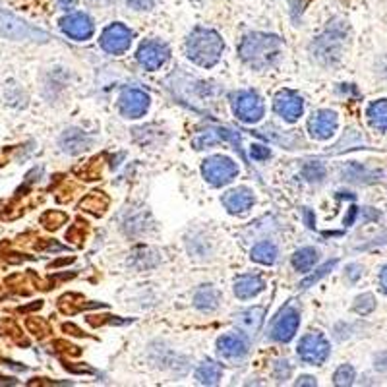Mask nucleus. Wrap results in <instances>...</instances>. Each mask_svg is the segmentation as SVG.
I'll list each match as a JSON object with an SVG mask.
<instances>
[{
  "label": "nucleus",
  "instance_id": "obj_28",
  "mask_svg": "<svg viewBox=\"0 0 387 387\" xmlns=\"http://www.w3.org/2000/svg\"><path fill=\"white\" fill-rule=\"evenodd\" d=\"M318 261V252L314 248H301L294 252L293 267L301 273H308L312 267Z\"/></svg>",
  "mask_w": 387,
  "mask_h": 387
},
{
  "label": "nucleus",
  "instance_id": "obj_7",
  "mask_svg": "<svg viewBox=\"0 0 387 387\" xmlns=\"http://www.w3.org/2000/svg\"><path fill=\"white\" fill-rule=\"evenodd\" d=\"M0 33L6 35L10 39H16V41H24V39H29V41H47L49 35L35 29L26 22L17 20L14 16H8V14H0Z\"/></svg>",
  "mask_w": 387,
  "mask_h": 387
},
{
  "label": "nucleus",
  "instance_id": "obj_1",
  "mask_svg": "<svg viewBox=\"0 0 387 387\" xmlns=\"http://www.w3.org/2000/svg\"><path fill=\"white\" fill-rule=\"evenodd\" d=\"M281 52H283L281 37L269 33H248L238 47L242 61L258 70L277 64V61L281 59Z\"/></svg>",
  "mask_w": 387,
  "mask_h": 387
},
{
  "label": "nucleus",
  "instance_id": "obj_37",
  "mask_svg": "<svg viewBox=\"0 0 387 387\" xmlns=\"http://www.w3.org/2000/svg\"><path fill=\"white\" fill-rule=\"evenodd\" d=\"M126 4L136 10H149L153 8L155 0H126Z\"/></svg>",
  "mask_w": 387,
  "mask_h": 387
},
{
  "label": "nucleus",
  "instance_id": "obj_21",
  "mask_svg": "<svg viewBox=\"0 0 387 387\" xmlns=\"http://www.w3.org/2000/svg\"><path fill=\"white\" fill-rule=\"evenodd\" d=\"M223 376V366L213 361H206L196 368V379L202 386H217Z\"/></svg>",
  "mask_w": 387,
  "mask_h": 387
},
{
  "label": "nucleus",
  "instance_id": "obj_26",
  "mask_svg": "<svg viewBox=\"0 0 387 387\" xmlns=\"http://www.w3.org/2000/svg\"><path fill=\"white\" fill-rule=\"evenodd\" d=\"M277 246L273 242H258L254 248H252V259L258 261V264H264V266H273L277 261Z\"/></svg>",
  "mask_w": 387,
  "mask_h": 387
},
{
  "label": "nucleus",
  "instance_id": "obj_31",
  "mask_svg": "<svg viewBox=\"0 0 387 387\" xmlns=\"http://www.w3.org/2000/svg\"><path fill=\"white\" fill-rule=\"evenodd\" d=\"M333 384L339 387H349L354 384V368L349 366V364H343L339 366L337 372L333 374Z\"/></svg>",
  "mask_w": 387,
  "mask_h": 387
},
{
  "label": "nucleus",
  "instance_id": "obj_42",
  "mask_svg": "<svg viewBox=\"0 0 387 387\" xmlns=\"http://www.w3.org/2000/svg\"><path fill=\"white\" fill-rule=\"evenodd\" d=\"M62 329H64V331H68L70 335H76V337H84V335H86V333H84L82 329H77V327L72 326V324H64V326H62Z\"/></svg>",
  "mask_w": 387,
  "mask_h": 387
},
{
  "label": "nucleus",
  "instance_id": "obj_45",
  "mask_svg": "<svg viewBox=\"0 0 387 387\" xmlns=\"http://www.w3.org/2000/svg\"><path fill=\"white\" fill-rule=\"evenodd\" d=\"M379 284H381V289L387 293V266L381 269V273H379Z\"/></svg>",
  "mask_w": 387,
  "mask_h": 387
},
{
  "label": "nucleus",
  "instance_id": "obj_10",
  "mask_svg": "<svg viewBox=\"0 0 387 387\" xmlns=\"http://www.w3.org/2000/svg\"><path fill=\"white\" fill-rule=\"evenodd\" d=\"M119 109L126 119H142L149 109V95L136 87H128L121 93Z\"/></svg>",
  "mask_w": 387,
  "mask_h": 387
},
{
  "label": "nucleus",
  "instance_id": "obj_17",
  "mask_svg": "<svg viewBox=\"0 0 387 387\" xmlns=\"http://www.w3.org/2000/svg\"><path fill=\"white\" fill-rule=\"evenodd\" d=\"M223 204L229 209V213L238 215V213H244L254 206V194L250 188H234L225 194Z\"/></svg>",
  "mask_w": 387,
  "mask_h": 387
},
{
  "label": "nucleus",
  "instance_id": "obj_4",
  "mask_svg": "<svg viewBox=\"0 0 387 387\" xmlns=\"http://www.w3.org/2000/svg\"><path fill=\"white\" fill-rule=\"evenodd\" d=\"M202 174L211 186H225L229 182L234 181V176L238 174V167L232 161L231 157L225 155H213L204 161L202 165Z\"/></svg>",
  "mask_w": 387,
  "mask_h": 387
},
{
  "label": "nucleus",
  "instance_id": "obj_23",
  "mask_svg": "<svg viewBox=\"0 0 387 387\" xmlns=\"http://www.w3.org/2000/svg\"><path fill=\"white\" fill-rule=\"evenodd\" d=\"M130 264L136 267V269H149V267H155L159 264V254L153 248L138 246V248L132 252Z\"/></svg>",
  "mask_w": 387,
  "mask_h": 387
},
{
  "label": "nucleus",
  "instance_id": "obj_12",
  "mask_svg": "<svg viewBox=\"0 0 387 387\" xmlns=\"http://www.w3.org/2000/svg\"><path fill=\"white\" fill-rule=\"evenodd\" d=\"M273 109L287 122H296L302 116V111H304V101H302L301 95L294 93L291 89H281L275 95Z\"/></svg>",
  "mask_w": 387,
  "mask_h": 387
},
{
  "label": "nucleus",
  "instance_id": "obj_24",
  "mask_svg": "<svg viewBox=\"0 0 387 387\" xmlns=\"http://www.w3.org/2000/svg\"><path fill=\"white\" fill-rule=\"evenodd\" d=\"M366 116H368V121L374 128L379 130V132H387V99L374 101L368 107Z\"/></svg>",
  "mask_w": 387,
  "mask_h": 387
},
{
  "label": "nucleus",
  "instance_id": "obj_19",
  "mask_svg": "<svg viewBox=\"0 0 387 387\" xmlns=\"http://www.w3.org/2000/svg\"><path fill=\"white\" fill-rule=\"evenodd\" d=\"M266 289L264 279L258 275H242L234 281V294L246 301V298H254L256 294H259Z\"/></svg>",
  "mask_w": 387,
  "mask_h": 387
},
{
  "label": "nucleus",
  "instance_id": "obj_3",
  "mask_svg": "<svg viewBox=\"0 0 387 387\" xmlns=\"http://www.w3.org/2000/svg\"><path fill=\"white\" fill-rule=\"evenodd\" d=\"M347 45V27L343 24H333L312 43V54L321 64H335L343 56Z\"/></svg>",
  "mask_w": 387,
  "mask_h": 387
},
{
  "label": "nucleus",
  "instance_id": "obj_5",
  "mask_svg": "<svg viewBox=\"0 0 387 387\" xmlns=\"http://www.w3.org/2000/svg\"><path fill=\"white\" fill-rule=\"evenodd\" d=\"M232 111L238 121L246 122V124H254V122L261 121L264 112H266V105L261 101L256 91H238L231 97Z\"/></svg>",
  "mask_w": 387,
  "mask_h": 387
},
{
  "label": "nucleus",
  "instance_id": "obj_22",
  "mask_svg": "<svg viewBox=\"0 0 387 387\" xmlns=\"http://www.w3.org/2000/svg\"><path fill=\"white\" fill-rule=\"evenodd\" d=\"M194 304H196V308L204 310V312H213L219 306V293H217L215 287L202 284L194 293Z\"/></svg>",
  "mask_w": 387,
  "mask_h": 387
},
{
  "label": "nucleus",
  "instance_id": "obj_44",
  "mask_svg": "<svg viewBox=\"0 0 387 387\" xmlns=\"http://www.w3.org/2000/svg\"><path fill=\"white\" fill-rule=\"evenodd\" d=\"M356 213H358V209H356L354 206L349 209V213H347V217H344V227H351V225L354 223V217H356Z\"/></svg>",
  "mask_w": 387,
  "mask_h": 387
},
{
  "label": "nucleus",
  "instance_id": "obj_40",
  "mask_svg": "<svg viewBox=\"0 0 387 387\" xmlns=\"http://www.w3.org/2000/svg\"><path fill=\"white\" fill-rule=\"evenodd\" d=\"M294 386H310V387H316L318 386V381L312 378V376H301V378L294 381Z\"/></svg>",
  "mask_w": 387,
  "mask_h": 387
},
{
  "label": "nucleus",
  "instance_id": "obj_6",
  "mask_svg": "<svg viewBox=\"0 0 387 387\" xmlns=\"http://www.w3.org/2000/svg\"><path fill=\"white\" fill-rule=\"evenodd\" d=\"M134 39V31L126 27L124 24H111L109 27H105V31L101 33V49L107 51L109 54H122L130 49Z\"/></svg>",
  "mask_w": 387,
  "mask_h": 387
},
{
  "label": "nucleus",
  "instance_id": "obj_29",
  "mask_svg": "<svg viewBox=\"0 0 387 387\" xmlns=\"http://www.w3.org/2000/svg\"><path fill=\"white\" fill-rule=\"evenodd\" d=\"M302 174H304V179L310 182H319L326 179V167L324 163H319V161H310L302 167Z\"/></svg>",
  "mask_w": 387,
  "mask_h": 387
},
{
  "label": "nucleus",
  "instance_id": "obj_2",
  "mask_svg": "<svg viewBox=\"0 0 387 387\" xmlns=\"http://www.w3.org/2000/svg\"><path fill=\"white\" fill-rule=\"evenodd\" d=\"M225 43L221 35L207 29V27H196L186 39V54L192 62H196L198 66L211 68L215 66L221 54H223Z\"/></svg>",
  "mask_w": 387,
  "mask_h": 387
},
{
  "label": "nucleus",
  "instance_id": "obj_20",
  "mask_svg": "<svg viewBox=\"0 0 387 387\" xmlns=\"http://www.w3.org/2000/svg\"><path fill=\"white\" fill-rule=\"evenodd\" d=\"M264 314H266V310L258 306V308H250V310H244L241 312L238 316H236V326L241 327L244 333H248V335H254V333H258L259 327L264 324Z\"/></svg>",
  "mask_w": 387,
  "mask_h": 387
},
{
  "label": "nucleus",
  "instance_id": "obj_34",
  "mask_svg": "<svg viewBox=\"0 0 387 387\" xmlns=\"http://www.w3.org/2000/svg\"><path fill=\"white\" fill-rule=\"evenodd\" d=\"M291 372H293V366L289 361H279L273 368V376L279 384H283L284 379L291 378Z\"/></svg>",
  "mask_w": 387,
  "mask_h": 387
},
{
  "label": "nucleus",
  "instance_id": "obj_27",
  "mask_svg": "<svg viewBox=\"0 0 387 387\" xmlns=\"http://www.w3.org/2000/svg\"><path fill=\"white\" fill-rule=\"evenodd\" d=\"M343 176L347 179V181L370 182V181H378V176H381V172L370 171V169H366V167L361 163H351L349 167H344Z\"/></svg>",
  "mask_w": 387,
  "mask_h": 387
},
{
  "label": "nucleus",
  "instance_id": "obj_8",
  "mask_svg": "<svg viewBox=\"0 0 387 387\" xmlns=\"http://www.w3.org/2000/svg\"><path fill=\"white\" fill-rule=\"evenodd\" d=\"M329 343L326 341V337L319 335V333H308L301 339L298 343V356L306 364H324L329 356Z\"/></svg>",
  "mask_w": 387,
  "mask_h": 387
},
{
  "label": "nucleus",
  "instance_id": "obj_39",
  "mask_svg": "<svg viewBox=\"0 0 387 387\" xmlns=\"http://www.w3.org/2000/svg\"><path fill=\"white\" fill-rule=\"evenodd\" d=\"M374 366L378 372H387V353H379L374 361Z\"/></svg>",
  "mask_w": 387,
  "mask_h": 387
},
{
  "label": "nucleus",
  "instance_id": "obj_38",
  "mask_svg": "<svg viewBox=\"0 0 387 387\" xmlns=\"http://www.w3.org/2000/svg\"><path fill=\"white\" fill-rule=\"evenodd\" d=\"M347 277H349V281H351V283L358 281V279L362 277V267L356 266V264L349 266V267H347Z\"/></svg>",
  "mask_w": 387,
  "mask_h": 387
},
{
  "label": "nucleus",
  "instance_id": "obj_13",
  "mask_svg": "<svg viewBox=\"0 0 387 387\" xmlns=\"http://www.w3.org/2000/svg\"><path fill=\"white\" fill-rule=\"evenodd\" d=\"M337 112L327 111V109H321V111H316L308 121V132L312 138L316 139H329L337 130Z\"/></svg>",
  "mask_w": 387,
  "mask_h": 387
},
{
  "label": "nucleus",
  "instance_id": "obj_18",
  "mask_svg": "<svg viewBox=\"0 0 387 387\" xmlns=\"http://www.w3.org/2000/svg\"><path fill=\"white\" fill-rule=\"evenodd\" d=\"M93 144V139L87 136L86 132L77 128H70L62 134L61 138V147L70 155L84 153L86 149H89V146Z\"/></svg>",
  "mask_w": 387,
  "mask_h": 387
},
{
  "label": "nucleus",
  "instance_id": "obj_9",
  "mask_svg": "<svg viewBox=\"0 0 387 387\" xmlns=\"http://www.w3.org/2000/svg\"><path fill=\"white\" fill-rule=\"evenodd\" d=\"M301 326V314L298 310L293 306H284L279 314H277L275 321H273V329H271V335L279 343H289Z\"/></svg>",
  "mask_w": 387,
  "mask_h": 387
},
{
  "label": "nucleus",
  "instance_id": "obj_43",
  "mask_svg": "<svg viewBox=\"0 0 387 387\" xmlns=\"http://www.w3.org/2000/svg\"><path fill=\"white\" fill-rule=\"evenodd\" d=\"M37 248L41 250H56V252H62V250H66V246H62V244H56V242H49V244H37Z\"/></svg>",
  "mask_w": 387,
  "mask_h": 387
},
{
  "label": "nucleus",
  "instance_id": "obj_33",
  "mask_svg": "<svg viewBox=\"0 0 387 387\" xmlns=\"http://www.w3.org/2000/svg\"><path fill=\"white\" fill-rule=\"evenodd\" d=\"M66 213H62V211H47L43 217H41V223L45 225V229H49V231H54V229H59L61 225L66 223Z\"/></svg>",
  "mask_w": 387,
  "mask_h": 387
},
{
  "label": "nucleus",
  "instance_id": "obj_32",
  "mask_svg": "<svg viewBox=\"0 0 387 387\" xmlns=\"http://www.w3.org/2000/svg\"><path fill=\"white\" fill-rule=\"evenodd\" d=\"M335 266H337V259H329L327 264H324V266L316 269V273H312L308 279H304V281L301 283V287L302 289H308V287H312V284H316L319 279H324V277H326L327 273H329V271H331V269H333Z\"/></svg>",
  "mask_w": 387,
  "mask_h": 387
},
{
  "label": "nucleus",
  "instance_id": "obj_30",
  "mask_svg": "<svg viewBox=\"0 0 387 387\" xmlns=\"http://www.w3.org/2000/svg\"><path fill=\"white\" fill-rule=\"evenodd\" d=\"M354 312L356 314H361V316H368L370 312H374L376 310V296L370 293L366 294H361L356 301H354Z\"/></svg>",
  "mask_w": 387,
  "mask_h": 387
},
{
  "label": "nucleus",
  "instance_id": "obj_14",
  "mask_svg": "<svg viewBox=\"0 0 387 387\" xmlns=\"http://www.w3.org/2000/svg\"><path fill=\"white\" fill-rule=\"evenodd\" d=\"M61 29L68 35L70 39L86 41V39H89L93 35L95 26L93 22H91V17L86 16V14H70V16L62 17Z\"/></svg>",
  "mask_w": 387,
  "mask_h": 387
},
{
  "label": "nucleus",
  "instance_id": "obj_36",
  "mask_svg": "<svg viewBox=\"0 0 387 387\" xmlns=\"http://www.w3.org/2000/svg\"><path fill=\"white\" fill-rule=\"evenodd\" d=\"M250 157L254 159V161H266L271 157V149L266 146H252L250 149Z\"/></svg>",
  "mask_w": 387,
  "mask_h": 387
},
{
  "label": "nucleus",
  "instance_id": "obj_15",
  "mask_svg": "<svg viewBox=\"0 0 387 387\" xmlns=\"http://www.w3.org/2000/svg\"><path fill=\"white\" fill-rule=\"evenodd\" d=\"M219 142H231L232 146L238 147L241 146V136H238V132H232V130L223 128V126H215V128H209L206 132H199L192 142V146L196 149H206L209 146H215Z\"/></svg>",
  "mask_w": 387,
  "mask_h": 387
},
{
  "label": "nucleus",
  "instance_id": "obj_41",
  "mask_svg": "<svg viewBox=\"0 0 387 387\" xmlns=\"http://www.w3.org/2000/svg\"><path fill=\"white\" fill-rule=\"evenodd\" d=\"M77 0H59V6H61V10H64V12H72V10L76 8Z\"/></svg>",
  "mask_w": 387,
  "mask_h": 387
},
{
  "label": "nucleus",
  "instance_id": "obj_35",
  "mask_svg": "<svg viewBox=\"0 0 387 387\" xmlns=\"http://www.w3.org/2000/svg\"><path fill=\"white\" fill-rule=\"evenodd\" d=\"M27 329L31 331V333H35L37 337H45L47 333H49V326L45 324V321H37L35 318H31V319H27Z\"/></svg>",
  "mask_w": 387,
  "mask_h": 387
},
{
  "label": "nucleus",
  "instance_id": "obj_11",
  "mask_svg": "<svg viewBox=\"0 0 387 387\" xmlns=\"http://www.w3.org/2000/svg\"><path fill=\"white\" fill-rule=\"evenodd\" d=\"M169 56H171V51L161 41H144V43L139 45L138 54H136L139 64L146 70H151V72L167 64Z\"/></svg>",
  "mask_w": 387,
  "mask_h": 387
},
{
  "label": "nucleus",
  "instance_id": "obj_16",
  "mask_svg": "<svg viewBox=\"0 0 387 387\" xmlns=\"http://www.w3.org/2000/svg\"><path fill=\"white\" fill-rule=\"evenodd\" d=\"M217 351L229 361H241L248 354V341L241 333H229L217 339Z\"/></svg>",
  "mask_w": 387,
  "mask_h": 387
},
{
  "label": "nucleus",
  "instance_id": "obj_46",
  "mask_svg": "<svg viewBox=\"0 0 387 387\" xmlns=\"http://www.w3.org/2000/svg\"><path fill=\"white\" fill-rule=\"evenodd\" d=\"M89 2H93V4H109L111 0H89Z\"/></svg>",
  "mask_w": 387,
  "mask_h": 387
},
{
  "label": "nucleus",
  "instance_id": "obj_25",
  "mask_svg": "<svg viewBox=\"0 0 387 387\" xmlns=\"http://www.w3.org/2000/svg\"><path fill=\"white\" fill-rule=\"evenodd\" d=\"M107 207H109V198L105 196V192H91V194H87L86 198L79 202V209H84V211H89V213H93V215H103L105 211H107Z\"/></svg>",
  "mask_w": 387,
  "mask_h": 387
}]
</instances>
